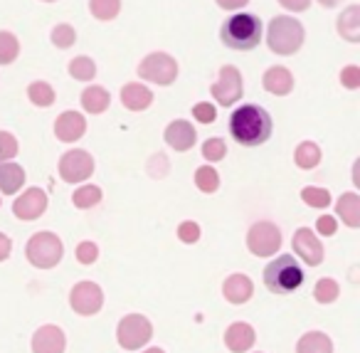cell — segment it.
<instances>
[{
    "instance_id": "6da1fadb",
    "label": "cell",
    "mask_w": 360,
    "mask_h": 353,
    "mask_svg": "<svg viewBox=\"0 0 360 353\" xmlns=\"http://www.w3.org/2000/svg\"><path fill=\"white\" fill-rule=\"evenodd\" d=\"M230 136L242 146H262L271 136V116L266 109L257 104H245L232 111Z\"/></svg>"
},
{
    "instance_id": "7a4b0ae2",
    "label": "cell",
    "mask_w": 360,
    "mask_h": 353,
    "mask_svg": "<svg viewBox=\"0 0 360 353\" xmlns=\"http://www.w3.org/2000/svg\"><path fill=\"white\" fill-rule=\"evenodd\" d=\"M220 40L230 50H255L262 42V20L252 13H237L222 23Z\"/></svg>"
},
{
    "instance_id": "3957f363",
    "label": "cell",
    "mask_w": 360,
    "mask_h": 353,
    "mask_svg": "<svg viewBox=\"0 0 360 353\" xmlns=\"http://www.w3.org/2000/svg\"><path fill=\"white\" fill-rule=\"evenodd\" d=\"M306 30L296 18L276 16L266 27V45L274 55H296L304 45Z\"/></svg>"
},
{
    "instance_id": "277c9868",
    "label": "cell",
    "mask_w": 360,
    "mask_h": 353,
    "mask_svg": "<svg viewBox=\"0 0 360 353\" xmlns=\"http://www.w3.org/2000/svg\"><path fill=\"white\" fill-rule=\"evenodd\" d=\"M304 269L291 254H281L274 262L266 264L264 269V284L271 294H291L304 284Z\"/></svg>"
},
{
    "instance_id": "5b68a950",
    "label": "cell",
    "mask_w": 360,
    "mask_h": 353,
    "mask_svg": "<svg viewBox=\"0 0 360 353\" xmlns=\"http://www.w3.org/2000/svg\"><path fill=\"white\" fill-rule=\"evenodd\" d=\"M62 254H65V244L62 240L57 237L55 233H35L30 240H27V247H25V257L32 267L37 269H52L60 264Z\"/></svg>"
},
{
    "instance_id": "8992f818",
    "label": "cell",
    "mask_w": 360,
    "mask_h": 353,
    "mask_svg": "<svg viewBox=\"0 0 360 353\" xmlns=\"http://www.w3.org/2000/svg\"><path fill=\"white\" fill-rule=\"evenodd\" d=\"M150 338H153V326H150V321L143 314H129V316H124L119 321L116 341H119V346L126 348V351H139Z\"/></svg>"
},
{
    "instance_id": "52a82bcc",
    "label": "cell",
    "mask_w": 360,
    "mask_h": 353,
    "mask_svg": "<svg viewBox=\"0 0 360 353\" xmlns=\"http://www.w3.org/2000/svg\"><path fill=\"white\" fill-rule=\"evenodd\" d=\"M139 77L153 85L168 87L178 80V62L165 52H150L139 65Z\"/></svg>"
},
{
    "instance_id": "ba28073f",
    "label": "cell",
    "mask_w": 360,
    "mask_h": 353,
    "mask_svg": "<svg viewBox=\"0 0 360 353\" xmlns=\"http://www.w3.org/2000/svg\"><path fill=\"white\" fill-rule=\"evenodd\" d=\"M247 247L257 257H271L281 249V230L269 220H259L247 233Z\"/></svg>"
},
{
    "instance_id": "9c48e42d",
    "label": "cell",
    "mask_w": 360,
    "mask_h": 353,
    "mask_svg": "<svg viewBox=\"0 0 360 353\" xmlns=\"http://www.w3.org/2000/svg\"><path fill=\"white\" fill-rule=\"evenodd\" d=\"M242 92H245V82H242V72L235 65L222 67L217 82L210 87L212 99L220 106H232L237 99H242Z\"/></svg>"
},
{
    "instance_id": "30bf717a",
    "label": "cell",
    "mask_w": 360,
    "mask_h": 353,
    "mask_svg": "<svg viewBox=\"0 0 360 353\" xmlns=\"http://www.w3.org/2000/svg\"><path fill=\"white\" fill-rule=\"evenodd\" d=\"M60 178L65 183H82L94 173V159L84 149H72L60 159Z\"/></svg>"
},
{
    "instance_id": "8fae6325",
    "label": "cell",
    "mask_w": 360,
    "mask_h": 353,
    "mask_svg": "<svg viewBox=\"0 0 360 353\" xmlns=\"http://www.w3.org/2000/svg\"><path fill=\"white\" fill-rule=\"evenodd\" d=\"M70 304L79 316H94L104 306V292L94 282H79L70 292Z\"/></svg>"
},
{
    "instance_id": "7c38bea8",
    "label": "cell",
    "mask_w": 360,
    "mask_h": 353,
    "mask_svg": "<svg viewBox=\"0 0 360 353\" xmlns=\"http://www.w3.org/2000/svg\"><path fill=\"white\" fill-rule=\"evenodd\" d=\"M291 242H294V252L299 254L309 267H319V264L323 262V244L316 237L314 230H309V228L296 230Z\"/></svg>"
},
{
    "instance_id": "4fadbf2b",
    "label": "cell",
    "mask_w": 360,
    "mask_h": 353,
    "mask_svg": "<svg viewBox=\"0 0 360 353\" xmlns=\"http://www.w3.org/2000/svg\"><path fill=\"white\" fill-rule=\"evenodd\" d=\"M47 193L42 188H27L20 198L13 203V213L20 220H37L47 210Z\"/></svg>"
},
{
    "instance_id": "5bb4252c",
    "label": "cell",
    "mask_w": 360,
    "mask_h": 353,
    "mask_svg": "<svg viewBox=\"0 0 360 353\" xmlns=\"http://www.w3.org/2000/svg\"><path fill=\"white\" fill-rule=\"evenodd\" d=\"M67 348V336L60 326L47 323L40 326L32 336V353H65Z\"/></svg>"
},
{
    "instance_id": "9a60e30c",
    "label": "cell",
    "mask_w": 360,
    "mask_h": 353,
    "mask_svg": "<svg viewBox=\"0 0 360 353\" xmlns=\"http://www.w3.org/2000/svg\"><path fill=\"white\" fill-rule=\"evenodd\" d=\"M86 131V119L79 111H65V114L57 116L55 121V136L65 144H72V141H79Z\"/></svg>"
},
{
    "instance_id": "2e32d148",
    "label": "cell",
    "mask_w": 360,
    "mask_h": 353,
    "mask_svg": "<svg viewBox=\"0 0 360 353\" xmlns=\"http://www.w3.org/2000/svg\"><path fill=\"white\" fill-rule=\"evenodd\" d=\"M195 141H198V134L191 121L178 119V121H173V124H168V129H165V144L175 151H191L193 146H195Z\"/></svg>"
},
{
    "instance_id": "e0dca14e",
    "label": "cell",
    "mask_w": 360,
    "mask_h": 353,
    "mask_svg": "<svg viewBox=\"0 0 360 353\" xmlns=\"http://www.w3.org/2000/svg\"><path fill=\"white\" fill-rule=\"evenodd\" d=\"M222 294L230 304H247L255 294V284L247 274H230L222 284Z\"/></svg>"
},
{
    "instance_id": "ac0fdd59",
    "label": "cell",
    "mask_w": 360,
    "mask_h": 353,
    "mask_svg": "<svg viewBox=\"0 0 360 353\" xmlns=\"http://www.w3.org/2000/svg\"><path fill=\"white\" fill-rule=\"evenodd\" d=\"M255 341H257L255 328H252L250 323H245V321L232 323V326L225 331V346L230 348L232 353H245V351H250V348L255 346Z\"/></svg>"
},
{
    "instance_id": "d6986e66",
    "label": "cell",
    "mask_w": 360,
    "mask_h": 353,
    "mask_svg": "<svg viewBox=\"0 0 360 353\" xmlns=\"http://www.w3.org/2000/svg\"><path fill=\"white\" fill-rule=\"evenodd\" d=\"M121 104L129 111H143L153 104V92L148 87L139 85V82H131L121 89Z\"/></svg>"
},
{
    "instance_id": "ffe728a7",
    "label": "cell",
    "mask_w": 360,
    "mask_h": 353,
    "mask_svg": "<svg viewBox=\"0 0 360 353\" xmlns=\"http://www.w3.org/2000/svg\"><path fill=\"white\" fill-rule=\"evenodd\" d=\"M264 89L274 97H286L294 89V75L286 67H269L264 72Z\"/></svg>"
},
{
    "instance_id": "44dd1931",
    "label": "cell",
    "mask_w": 360,
    "mask_h": 353,
    "mask_svg": "<svg viewBox=\"0 0 360 353\" xmlns=\"http://www.w3.org/2000/svg\"><path fill=\"white\" fill-rule=\"evenodd\" d=\"M22 185H25V171H22V166L13 163V161H3L0 163V190L6 195H15Z\"/></svg>"
},
{
    "instance_id": "7402d4cb",
    "label": "cell",
    "mask_w": 360,
    "mask_h": 353,
    "mask_svg": "<svg viewBox=\"0 0 360 353\" xmlns=\"http://www.w3.org/2000/svg\"><path fill=\"white\" fill-rule=\"evenodd\" d=\"M335 30L343 40L348 42H360V6H350L340 13L338 23H335Z\"/></svg>"
},
{
    "instance_id": "603a6c76",
    "label": "cell",
    "mask_w": 360,
    "mask_h": 353,
    "mask_svg": "<svg viewBox=\"0 0 360 353\" xmlns=\"http://www.w3.org/2000/svg\"><path fill=\"white\" fill-rule=\"evenodd\" d=\"M335 213L348 228H360V198L358 193H343L335 203Z\"/></svg>"
},
{
    "instance_id": "cb8c5ba5",
    "label": "cell",
    "mask_w": 360,
    "mask_h": 353,
    "mask_svg": "<svg viewBox=\"0 0 360 353\" xmlns=\"http://www.w3.org/2000/svg\"><path fill=\"white\" fill-rule=\"evenodd\" d=\"M79 101H82V106H84V111H89V114H104L111 104V97L104 87L94 85V87H86V89L82 92Z\"/></svg>"
},
{
    "instance_id": "d4e9b609",
    "label": "cell",
    "mask_w": 360,
    "mask_h": 353,
    "mask_svg": "<svg viewBox=\"0 0 360 353\" xmlns=\"http://www.w3.org/2000/svg\"><path fill=\"white\" fill-rule=\"evenodd\" d=\"M296 353H333V343L323 331H309L299 338Z\"/></svg>"
},
{
    "instance_id": "484cf974",
    "label": "cell",
    "mask_w": 360,
    "mask_h": 353,
    "mask_svg": "<svg viewBox=\"0 0 360 353\" xmlns=\"http://www.w3.org/2000/svg\"><path fill=\"white\" fill-rule=\"evenodd\" d=\"M294 163L299 166L301 171H311L321 163V149L314 144V141H301L294 151Z\"/></svg>"
},
{
    "instance_id": "4316f807",
    "label": "cell",
    "mask_w": 360,
    "mask_h": 353,
    "mask_svg": "<svg viewBox=\"0 0 360 353\" xmlns=\"http://www.w3.org/2000/svg\"><path fill=\"white\" fill-rule=\"evenodd\" d=\"M70 75H72V80H77V82H89V80H94V77H96L94 60H91V57H86V55L75 57V60L70 62Z\"/></svg>"
},
{
    "instance_id": "83f0119b",
    "label": "cell",
    "mask_w": 360,
    "mask_h": 353,
    "mask_svg": "<svg viewBox=\"0 0 360 353\" xmlns=\"http://www.w3.org/2000/svg\"><path fill=\"white\" fill-rule=\"evenodd\" d=\"M20 55V42L13 32L0 30V65H13Z\"/></svg>"
},
{
    "instance_id": "f1b7e54d",
    "label": "cell",
    "mask_w": 360,
    "mask_h": 353,
    "mask_svg": "<svg viewBox=\"0 0 360 353\" xmlns=\"http://www.w3.org/2000/svg\"><path fill=\"white\" fill-rule=\"evenodd\" d=\"M27 97H30L32 104L42 106V109L55 104V89H52V85H47V82H32V85L27 87Z\"/></svg>"
},
{
    "instance_id": "f546056e",
    "label": "cell",
    "mask_w": 360,
    "mask_h": 353,
    "mask_svg": "<svg viewBox=\"0 0 360 353\" xmlns=\"http://www.w3.org/2000/svg\"><path fill=\"white\" fill-rule=\"evenodd\" d=\"M89 11L96 20L109 23L119 16L121 11V0H89Z\"/></svg>"
},
{
    "instance_id": "4dcf8cb0",
    "label": "cell",
    "mask_w": 360,
    "mask_h": 353,
    "mask_svg": "<svg viewBox=\"0 0 360 353\" xmlns=\"http://www.w3.org/2000/svg\"><path fill=\"white\" fill-rule=\"evenodd\" d=\"M72 200H75V205L79 210H89L101 203V188L99 185H82V188L75 190Z\"/></svg>"
},
{
    "instance_id": "1f68e13d",
    "label": "cell",
    "mask_w": 360,
    "mask_h": 353,
    "mask_svg": "<svg viewBox=\"0 0 360 353\" xmlns=\"http://www.w3.org/2000/svg\"><path fill=\"white\" fill-rule=\"evenodd\" d=\"M195 185L202 193H215L220 188V173H217L212 166H200L195 171Z\"/></svg>"
},
{
    "instance_id": "d6a6232c",
    "label": "cell",
    "mask_w": 360,
    "mask_h": 353,
    "mask_svg": "<svg viewBox=\"0 0 360 353\" xmlns=\"http://www.w3.org/2000/svg\"><path fill=\"white\" fill-rule=\"evenodd\" d=\"M338 294H340V287L333 279H319L314 287V297L319 304H333L335 299H338Z\"/></svg>"
},
{
    "instance_id": "836d02e7",
    "label": "cell",
    "mask_w": 360,
    "mask_h": 353,
    "mask_svg": "<svg viewBox=\"0 0 360 353\" xmlns=\"http://www.w3.org/2000/svg\"><path fill=\"white\" fill-rule=\"evenodd\" d=\"M50 40L55 42V47H60V50H70L77 40V32L70 23H60V25H55V30H52Z\"/></svg>"
},
{
    "instance_id": "e575fe53",
    "label": "cell",
    "mask_w": 360,
    "mask_h": 353,
    "mask_svg": "<svg viewBox=\"0 0 360 353\" xmlns=\"http://www.w3.org/2000/svg\"><path fill=\"white\" fill-rule=\"evenodd\" d=\"M301 200H304L309 208H328V205H330V193L326 188L309 185V188L301 190Z\"/></svg>"
},
{
    "instance_id": "d590c367",
    "label": "cell",
    "mask_w": 360,
    "mask_h": 353,
    "mask_svg": "<svg viewBox=\"0 0 360 353\" xmlns=\"http://www.w3.org/2000/svg\"><path fill=\"white\" fill-rule=\"evenodd\" d=\"M202 156H205L210 163H217V161H222L227 156L225 139H220V136H212V139H207L205 144H202Z\"/></svg>"
},
{
    "instance_id": "8d00e7d4",
    "label": "cell",
    "mask_w": 360,
    "mask_h": 353,
    "mask_svg": "<svg viewBox=\"0 0 360 353\" xmlns=\"http://www.w3.org/2000/svg\"><path fill=\"white\" fill-rule=\"evenodd\" d=\"M15 154H18L15 136L8 134V131H0V163H3V161L15 159Z\"/></svg>"
},
{
    "instance_id": "74e56055",
    "label": "cell",
    "mask_w": 360,
    "mask_h": 353,
    "mask_svg": "<svg viewBox=\"0 0 360 353\" xmlns=\"http://www.w3.org/2000/svg\"><path fill=\"white\" fill-rule=\"evenodd\" d=\"M178 237L180 242H186V244H195L198 240H200V225L198 223H191V220H186V223L178 228Z\"/></svg>"
},
{
    "instance_id": "f35d334b",
    "label": "cell",
    "mask_w": 360,
    "mask_h": 353,
    "mask_svg": "<svg viewBox=\"0 0 360 353\" xmlns=\"http://www.w3.org/2000/svg\"><path fill=\"white\" fill-rule=\"evenodd\" d=\"M193 116H195L200 124H212V121L217 119V109L210 101H200V104L193 106Z\"/></svg>"
},
{
    "instance_id": "ab89813d",
    "label": "cell",
    "mask_w": 360,
    "mask_h": 353,
    "mask_svg": "<svg viewBox=\"0 0 360 353\" xmlns=\"http://www.w3.org/2000/svg\"><path fill=\"white\" fill-rule=\"evenodd\" d=\"M340 85H343L345 89H358L360 87V67H355V65L343 67V70H340Z\"/></svg>"
},
{
    "instance_id": "60d3db41",
    "label": "cell",
    "mask_w": 360,
    "mask_h": 353,
    "mask_svg": "<svg viewBox=\"0 0 360 353\" xmlns=\"http://www.w3.org/2000/svg\"><path fill=\"white\" fill-rule=\"evenodd\" d=\"M96 257H99V247H96L94 242H82L79 247H77V259H79L82 264H94Z\"/></svg>"
},
{
    "instance_id": "b9f144b4",
    "label": "cell",
    "mask_w": 360,
    "mask_h": 353,
    "mask_svg": "<svg viewBox=\"0 0 360 353\" xmlns=\"http://www.w3.org/2000/svg\"><path fill=\"white\" fill-rule=\"evenodd\" d=\"M316 228H319L321 235H335V230H338V223H335V218H330V215H323V218H319Z\"/></svg>"
},
{
    "instance_id": "7bdbcfd3",
    "label": "cell",
    "mask_w": 360,
    "mask_h": 353,
    "mask_svg": "<svg viewBox=\"0 0 360 353\" xmlns=\"http://www.w3.org/2000/svg\"><path fill=\"white\" fill-rule=\"evenodd\" d=\"M279 6L291 13H304V11H309L311 0H279Z\"/></svg>"
},
{
    "instance_id": "ee69618b",
    "label": "cell",
    "mask_w": 360,
    "mask_h": 353,
    "mask_svg": "<svg viewBox=\"0 0 360 353\" xmlns=\"http://www.w3.org/2000/svg\"><path fill=\"white\" fill-rule=\"evenodd\" d=\"M11 249H13V240L6 233H0V262H6L11 257Z\"/></svg>"
},
{
    "instance_id": "f6af8a7d",
    "label": "cell",
    "mask_w": 360,
    "mask_h": 353,
    "mask_svg": "<svg viewBox=\"0 0 360 353\" xmlns=\"http://www.w3.org/2000/svg\"><path fill=\"white\" fill-rule=\"evenodd\" d=\"M215 3L222 8V11H240V8H245L250 0H215Z\"/></svg>"
},
{
    "instance_id": "bcb514c9",
    "label": "cell",
    "mask_w": 360,
    "mask_h": 353,
    "mask_svg": "<svg viewBox=\"0 0 360 353\" xmlns=\"http://www.w3.org/2000/svg\"><path fill=\"white\" fill-rule=\"evenodd\" d=\"M319 3H321L323 8H335V6L340 3V0H319Z\"/></svg>"
},
{
    "instance_id": "7dc6e473",
    "label": "cell",
    "mask_w": 360,
    "mask_h": 353,
    "mask_svg": "<svg viewBox=\"0 0 360 353\" xmlns=\"http://www.w3.org/2000/svg\"><path fill=\"white\" fill-rule=\"evenodd\" d=\"M143 353H165L163 348H148V351H143Z\"/></svg>"
},
{
    "instance_id": "c3c4849f",
    "label": "cell",
    "mask_w": 360,
    "mask_h": 353,
    "mask_svg": "<svg viewBox=\"0 0 360 353\" xmlns=\"http://www.w3.org/2000/svg\"><path fill=\"white\" fill-rule=\"evenodd\" d=\"M45 3H55V0H45Z\"/></svg>"
}]
</instances>
